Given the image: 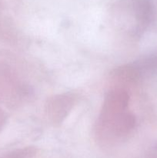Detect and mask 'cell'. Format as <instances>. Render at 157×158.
Wrapping results in <instances>:
<instances>
[{
  "label": "cell",
  "instance_id": "6da1fadb",
  "mask_svg": "<svg viewBox=\"0 0 157 158\" xmlns=\"http://www.w3.org/2000/svg\"><path fill=\"white\" fill-rule=\"evenodd\" d=\"M102 124L105 129L114 136H123L130 132L135 124V118L128 112H120L101 117Z\"/></svg>",
  "mask_w": 157,
  "mask_h": 158
},
{
  "label": "cell",
  "instance_id": "7a4b0ae2",
  "mask_svg": "<svg viewBox=\"0 0 157 158\" xmlns=\"http://www.w3.org/2000/svg\"><path fill=\"white\" fill-rule=\"evenodd\" d=\"M74 98L63 94L57 95L49 100L46 105V112L53 123H60L67 117L72 110Z\"/></svg>",
  "mask_w": 157,
  "mask_h": 158
},
{
  "label": "cell",
  "instance_id": "3957f363",
  "mask_svg": "<svg viewBox=\"0 0 157 158\" xmlns=\"http://www.w3.org/2000/svg\"><path fill=\"white\" fill-rule=\"evenodd\" d=\"M129 100V94L123 89L119 88L110 91L103 103L101 117L123 112L127 107Z\"/></svg>",
  "mask_w": 157,
  "mask_h": 158
},
{
  "label": "cell",
  "instance_id": "277c9868",
  "mask_svg": "<svg viewBox=\"0 0 157 158\" xmlns=\"http://www.w3.org/2000/svg\"><path fill=\"white\" fill-rule=\"evenodd\" d=\"M113 78L122 83H131L135 75V69L131 65L120 66L114 69L112 73Z\"/></svg>",
  "mask_w": 157,
  "mask_h": 158
}]
</instances>
